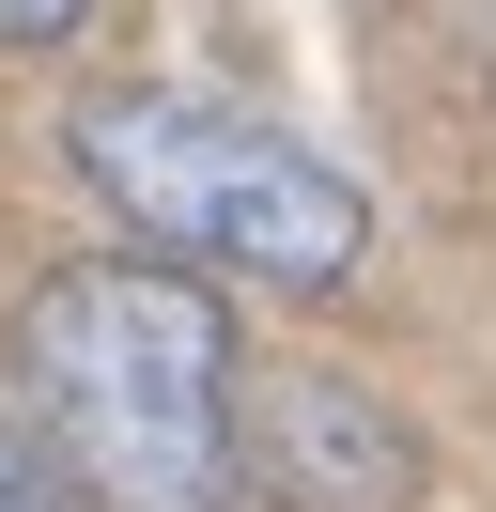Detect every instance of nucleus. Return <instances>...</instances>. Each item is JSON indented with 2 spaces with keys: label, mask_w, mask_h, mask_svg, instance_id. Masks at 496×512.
Masks as SVG:
<instances>
[{
  "label": "nucleus",
  "mask_w": 496,
  "mask_h": 512,
  "mask_svg": "<svg viewBox=\"0 0 496 512\" xmlns=\"http://www.w3.org/2000/svg\"><path fill=\"white\" fill-rule=\"evenodd\" d=\"M78 16H93V0H0V47H62Z\"/></svg>",
  "instance_id": "nucleus-5"
},
{
  "label": "nucleus",
  "mask_w": 496,
  "mask_h": 512,
  "mask_svg": "<svg viewBox=\"0 0 496 512\" xmlns=\"http://www.w3.org/2000/svg\"><path fill=\"white\" fill-rule=\"evenodd\" d=\"M78 171L155 264H217V280H264V295H341L372 249L357 187L310 140H279L264 109H217V94H93Z\"/></svg>",
  "instance_id": "nucleus-2"
},
{
  "label": "nucleus",
  "mask_w": 496,
  "mask_h": 512,
  "mask_svg": "<svg viewBox=\"0 0 496 512\" xmlns=\"http://www.w3.org/2000/svg\"><path fill=\"white\" fill-rule=\"evenodd\" d=\"M233 466L264 512H403L419 497V435L326 357H279L233 388Z\"/></svg>",
  "instance_id": "nucleus-3"
},
{
  "label": "nucleus",
  "mask_w": 496,
  "mask_h": 512,
  "mask_svg": "<svg viewBox=\"0 0 496 512\" xmlns=\"http://www.w3.org/2000/svg\"><path fill=\"white\" fill-rule=\"evenodd\" d=\"M16 373H31V435L47 466L78 481L93 512H248L233 466V311H217L186 264H62L16 326Z\"/></svg>",
  "instance_id": "nucleus-1"
},
{
  "label": "nucleus",
  "mask_w": 496,
  "mask_h": 512,
  "mask_svg": "<svg viewBox=\"0 0 496 512\" xmlns=\"http://www.w3.org/2000/svg\"><path fill=\"white\" fill-rule=\"evenodd\" d=\"M0 512H62V481H47V450L0 419Z\"/></svg>",
  "instance_id": "nucleus-4"
}]
</instances>
